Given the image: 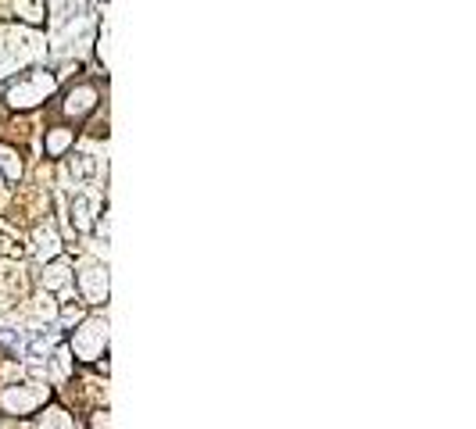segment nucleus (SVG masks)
Instances as JSON below:
<instances>
[{
  "instance_id": "f257e3e1",
  "label": "nucleus",
  "mask_w": 476,
  "mask_h": 429,
  "mask_svg": "<svg viewBox=\"0 0 476 429\" xmlns=\"http://www.w3.org/2000/svg\"><path fill=\"white\" fill-rule=\"evenodd\" d=\"M51 93H54V76H51V72H26V76H19V79L8 86V104L26 111V108L44 104Z\"/></svg>"
},
{
  "instance_id": "f03ea898",
  "label": "nucleus",
  "mask_w": 476,
  "mask_h": 429,
  "mask_svg": "<svg viewBox=\"0 0 476 429\" xmlns=\"http://www.w3.org/2000/svg\"><path fill=\"white\" fill-rule=\"evenodd\" d=\"M108 347V322L104 319H86L76 333H72V351L83 361H97Z\"/></svg>"
},
{
  "instance_id": "7ed1b4c3",
  "label": "nucleus",
  "mask_w": 476,
  "mask_h": 429,
  "mask_svg": "<svg viewBox=\"0 0 476 429\" xmlns=\"http://www.w3.org/2000/svg\"><path fill=\"white\" fill-rule=\"evenodd\" d=\"M47 397H51L47 386H40V383H22V386H8L4 397H0V404H4L11 415H29V411H36L40 404H47Z\"/></svg>"
},
{
  "instance_id": "20e7f679",
  "label": "nucleus",
  "mask_w": 476,
  "mask_h": 429,
  "mask_svg": "<svg viewBox=\"0 0 476 429\" xmlns=\"http://www.w3.org/2000/svg\"><path fill=\"white\" fill-rule=\"evenodd\" d=\"M97 214H101V193L93 190H79L76 186V197L69 204V222L76 233H90L97 226Z\"/></svg>"
},
{
  "instance_id": "39448f33",
  "label": "nucleus",
  "mask_w": 476,
  "mask_h": 429,
  "mask_svg": "<svg viewBox=\"0 0 476 429\" xmlns=\"http://www.w3.org/2000/svg\"><path fill=\"white\" fill-rule=\"evenodd\" d=\"M79 286H83V297L90 304H101L108 297V272L101 265H90V269L79 272Z\"/></svg>"
},
{
  "instance_id": "423d86ee",
  "label": "nucleus",
  "mask_w": 476,
  "mask_h": 429,
  "mask_svg": "<svg viewBox=\"0 0 476 429\" xmlns=\"http://www.w3.org/2000/svg\"><path fill=\"white\" fill-rule=\"evenodd\" d=\"M93 108H97V90H93L90 83L76 86V90L69 93V100H65V111H69L72 118H86Z\"/></svg>"
},
{
  "instance_id": "0eeeda50",
  "label": "nucleus",
  "mask_w": 476,
  "mask_h": 429,
  "mask_svg": "<svg viewBox=\"0 0 476 429\" xmlns=\"http://www.w3.org/2000/svg\"><path fill=\"white\" fill-rule=\"evenodd\" d=\"M97 157L93 154H72V161H69V179H76V186H83V182H90L93 175H97Z\"/></svg>"
},
{
  "instance_id": "6e6552de",
  "label": "nucleus",
  "mask_w": 476,
  "mask_h": 429,
  "mask_svg": "<svg viewBox=\"0 0 476 429\" xmlns=\"http://www.w3.org/2000/svg\"><path fill=\"white\" fill-rule=\"evenodd\" d=\"M36 254L44 258V262H51V258H58L61 254V240H58V233L54 229H36Z\"/></svg>"
},
{
  "instance_id": "1a4fd4ad",
  "label": "nucleus",
  "mask_w": 476,
  "mask_h": 429,
  "mask_svg": "<svg viewBox=\"0 0 476 429\" xmlns=\"http://www.w3.org/2000/svg\"><path fill=\"white\" fill-rule=\"evenodd\" d=\"M15 8H19V19L29 22V26H40V22L47 19L44 0H15Z\"/></svg>"
},
{
  "instance_id": "9d476101",
  "label": "nucleus",
  "mask_w": 476,
  "mask_h": 429,
  "mask_svg": "<svg viewBox=\"0 0 476 429\" xmlns=\"http://www.w3.org/2000/svg\"><path fill=\"white\" fill-rule=\"evenodd\" d=\"M72 140H76L72 129H51V133H47V154H51V157H61V154L72 147Z\"/></svg>"
},
{
  "instance_id": "9b49d317",
  "label": "nucleus",
  "mask_w": 476,
  "mask_h": 429,
  "mask_svg": "<svg viewBox=\"0 0 476 429\" xmlns=\"http://www.w3.org/2000/svg\"><path fill=\"white\" fill-rule=\"evenodd\" d=\"M69 279H72V269L61 265V262L51 265V269L44 272V286H47V290H61V286H69Z\"/></svg>"
},
{
  "instance_id": "f8f14e48",
  "label": "nucleus",
  "mask_w": 476,
  "mask_h": 429,
  "mask_svg": "<svg viewBox=\"0 0 476 429\" xmlns=\"http://www.w3.org/2000/svg\"><path fill=\"white\" fill-rule=\"evenodd\" d=\"M40 429H72V418L65 415V411H58V408H51L44 418H40Z\"/></svg>"
},
{
  "instance_id": "ddd939ff",
  "label": "nucleus",
  "mask_w": 476,
  "mask_h": 429,
  "mask_svg": "<svg viewBox=\"0 0 476 429\" xmlns=\"http://www.w3.org/2000/svg\"><path fill=\"white\" fill-rule=\"evenodd\" d=\"M0 168H4L8 179H19V175H22V161H19L11 150H4V147H0Z\"/></svg>"
},
{
  "instance_id": "4468645a",
  "label": "nucleus",
  "mask_w": 476,
  "mask_h": 429,
  "mask_svg": "<svg viewBox=\"0 0 476 429\" xmlns=\"http://www.w3.org/2000/svg\"><path fill=\"white\" fill-rule=\"evenodd\" d=\"M0 251H4L8 258H22L26 254V244H22V237L15 240L11 233H0Z\"/></svg>"
},
{
  "instance_id": "2eb2a0df",
  "label": "nucleus",
  "mask_w": 476,
  "mask_h": 429,
  "mask_svg": "<svg viewBox=\"0 0 476 429\" xmlns=\"http://www.w3.org/2000/svg\"><path fill=\"white\" fill-rule=\"evenodd\" d=\"M76 319H79V308L69 304V308H65V322H76Z\"/></svg>"
}]
</instances>
